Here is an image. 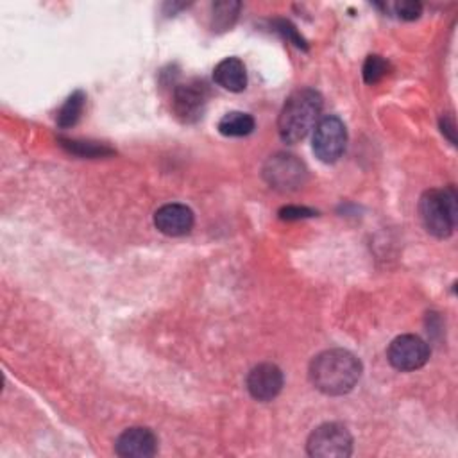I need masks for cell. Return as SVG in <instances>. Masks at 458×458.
Returning <instances> with one entry per match:
<instances>
[{
	"label": "cell",
	"instance_id": "obj_1",
	"mask_svg": "<svg viewBox=\"0 0 458 458\" xmlns=\"http://www.w3.org/2000/svg\"><path fill=\"white\" fill-rule=\"evenodd\" d=\"M361 376L360 360L345 349H327L310 363V379L326 395L351 392Z\"/></svg>",
	"mask_w": 458,
	"mask_h": 458
},
{
	"label": "cell",
	"instance_id": "obj_2",
	"mask_svg": "<svg viewBox=\"0 0 458 458\" xmlns=\"http://www.w3.org/2000/svg\"><path fill=\"white\" fill-rule=\"evenodd\" d=\"M322 111V95L311 88L293 91L277 118V131L283 141L297 143L304 140L318 123Z\"/></svg>",
	"mask_w": 458,
	"mask_h": 458
},
{
	"label": "cell",
	"instance_id": "obj_3",
	"mask_svg": "<svg viewBox=\"0 0 458 458\" xmlns=\"http://www.w3.org/2000/svg\"><path fill=\"white\" fill-rule=\"evenodd\" d=\"M419 213L426 231L437 238H447L456 225V191L453 186L428 190L419 200Z\"/></svg>",
	"mask_w": 458,
	"mask_h": 458
},
{
	"label": "cell",
	"instance_id": "obj_4",
	"mask_svg": "<svg viewBox=\"0 0 458 458\" xmlns=\"http://www.w3.org/2000/svg\"><path fill=\"white\" fill-rule=\"evenodd\" d=\"M306 449L315 458H345L352 453V437L345 426L326 422L311 431Z\"/></svg>",
	"mask_w": 458,
	"mask_h": 458
},
{
	"label": "cell",
	"instance_id": "obj_5",
	"mask_svg": "<svg viewBox=\"0 0 458 458\" xmlns=\"http://www.w3.org/2000/svg\"><path fill=\"white\" fill-rule=\"evenodd\" d=\"M308 175V170L304 163L295 157L293 154L279 152L267 159L263 166V177L265 181L281 191H292L304 184Z\"/></svg>",
	"mask_w": 458,
	"mask_h": 458
},
{
	"label": "cell",
	"instance_id": "obj_6",
	"mask_svg": "<svg viewBox=\"0 0 458 458\" xmlns=\"http://www.w3.org/2000/svg\"><path fill=\"white\" fill-rule=\"evenodd\" d=\"M347 131L344 122L335 116H324L313 132V152L324 163H335L345 150Z\"/></svg>",
	"mask_w": 458,
	"mask_h": 458
},
{
	"label": "cell",
	"instance_id": "obj_7",
	"mask_svg": "<svg viewBox=\"0 0 458 458\" xmlns=\"http://www.w3.org/2000/svg\"><path fill=\"white\" fill-rule=\"evenodd\" d=\"M386 358L394 369L401 372H411L428 361L429 347L417 335H401L390 342Z\"/></svg>",
	"mask_w": 458,
	"mask_h": 458
},
{
	"label": "cell",
	"instance_id": "obj_8",
	"mask_svg": "<svg viewBox=\"0 0 458 458\" xmlns=\"http://www.w3.org/2000/svg\"><path fill=\"white\" fill-rule=\"evenodd\" d=\"M208 97H209V89L204 81L195 79V81L179 84L174 89V97H172L174 113L182 122H195L202 116Z\"/></svg>",
	"mask_w": 458,
	"mask_h": 458
},
{
	"label": "cell",
	"instance_id": "obj_9",
	"mask_svg": "<svg viewBox=\"0 0 458 458\" xmlns=\"http://www.w3.org/2000/svg\"><path fill=\"white\" fill-rule=\"evenodd\" d=\"M283 383V372L274 363H259L247 374V390L256 401L261 403L272 401L281 392Z\"/></svg>",
	"mask_w": 458,
	"mask_h": 458
},
{
	"label": "cell",
	"instance_id": "obj_10",
	"mask_svg": "<svg viewBox=\"0 0 458 458\" xmlns=\"http://www.w3.org/2000/svg\"><path fill=\"white\" fill-rule=\"evenodd\" d=\"M114 451L123 458H150L157 451V438L148 428H129L116 438Z\"/></svg>",
	"mask_w": 458,
	"mask_h": 458
},
{
	"label": "cell",
	"instance_id": "obj_11",
	"mask_svg": "<svg viewBox=\"0 0 458 458\" xmlns=\"http://www.w3.org/2000/svg\"><path fill=\"white\" fill-rule=\"evenodd\" d=\"M195 222L193 211L186 204L170 202L154 213V225L166 236H182L191 231Z\"/></svg>",
	"mask_w": 458,
	"mask_h": 458
},
{
	"label": "cell",
	"instance_id": "obj_12",
	"mask_svg": "<svg viewBox=\"0 0 458 458\" xmlns=\"http://www.w3.org/2000/svg\"><path fill=\"white\" fill-rule=\"evenodd\" d=\"M213 81L227 91H243L247 86L245 64L238 57H225L215 66Z\"/></svg>",
	"mask_w": 458,
	"mask_h": 458
},
{
	"label": "cell",
	"instance_id": "obj_13",
	"mask_svg": "<svg viewBox=\"0 0 458 458\" xmlns=\"http://www.w3.org/2000/svg\"><path fill=\"white\" fill-rule=\"evenodd\" d=\"M254 125L256 122L249 113L231 111L220 118L218 131L224 136H247L254 131Z\"/></svg>",
	"mask_w": 458,
	"mask_h": 458
},
{
	"label": "cell",
	"instance_id": "obj_14",
	"mask_svg": "<svg viewBox=\"0 0 458 458\" xmlns=\"http://www.w3.org/2000/svg\"><path fill=\"white\" fill-rule=\"evenodd\" d=\"M84 104H86V95L77 89L73 91L66 100L64 104L61 106V109L57 111V125L61 129H68L72 125H75L84 111Z\"/></svg>",
	"mask_w": 458,
	"mask_h": 458
},
{
	"label": "cell",
	"instance_id": "obj_15",
	"mask_svg": "<svg viewBox=\"0 0 458 458\" xmlns=\"http://www.w3.org/2000/svg\"><path fill=\"white\" fill-rule=\"evenodd\" d=\"M59 143H61L63 148H66L68 152H72L75 156H81V157H98V156L113 154V148H109L106 143H98V141L61 138Z\"/></svg>",
	"mask_w": 458,
	"mask_h": 458
},
{
	"label": "cell",
	"instance_id": "obj_16",
	"mask_svg": "<svg viewBox=\"0 0 458 458\" xmlns=\"http://www.w3.org/2000/svg\"><path fill=\"white\" fill-rule=\"evenodd\" d=\"M388 61L381 55H369L363 63V81L367 84H377L388 73Z\"/></svg>",
	"mask_w": 458,
	"mask_h": 458
},
{
	"label": "cell",
	"instance_id": "obj_17",
	"mask_svg": "<svg viewBox=\"0 0 458 458\" xmlns=\"http://www.w3.org/2000/svg\"><path fill=\"white\" fill-rule=\"evenodd\" d=\"M240 11L238 2H218L213 5V27L227 29L236 20V14Z\"/></svg>",
	"mask_w": 458,
	"mask_h": 458
},
{
	"label": "cell",
	"instance_id": "obj_18",
	"mask_svg": "<svg viewBox=\"0 0 458 458\" xmlns=\"http://www.w3.org/2000/svg\"><path fill=\"white\" fill-rule=\"evenodd\" d=\"M395 13H397L399 18H403V20H415V18L420 16L422 5H420L419 2H411V0H408V2H399V4H395Z\"/></svg>",
	"mask_w": 458,
	"mask_h": 458
},
{
	"label": "cell",
	"instance_id": "obj_19",
	"mask_svg": "<svg viewBox=\"0 0 458 458\" xmlns=\"http://www.w3.org/2000/svg\"><path fill=\"white\" fill-rule=\"evenodd\" d=\"M276 27H277V30L286 38V39H290L295 47H302V48H306V45H304V41H302V38L297 34V30H295V27L290 23V21H284V20H279V21H276Z\"/></svg>",
	"mask_w": 458,
	"mask_h": 458
},
{
	"label": "cell",
	"instance_id": "obj_20",
	"mask_svg": "<svg viewBox=\"0 0 458 458\" xmlns=\"http://www.w3.org/2000/svg\"><path fill=\"white\" fill-rule=\"evenodd\" d=\"M315 211L310 208H299V206H286L279 211V216L283 220H299V218H306V216H313Z\"/></svg>",
	"mask_w": 458,
	"mask_h": 458
},
{
	"label": "cell",
	"instance_id": "obj_21",
	"mask_svg": "<svg viewBox=\"0 0 458 458\" xmlns=\"http://www.w3.org/2000/svg\"><path fill=\"white\" fill-rule=\"evenodd\" d=\"M440 127H442V132L449 138V141L454 145L456 143V138H454V120L451 116H444L440 120Z\"/></svg>",
	"mask_w": 458,
	"mask_h": 458
}]
</instances>
